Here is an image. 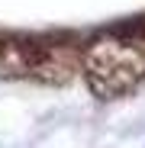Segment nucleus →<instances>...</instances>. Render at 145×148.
Wrapping results in <instances>:
<instances>
[{"label":"nucleus","instance_id":"1","mask_svg":"<svg viewBox=\"0 0 145 148\" xmlns=\"http://www.w3.org/2000/svg\"><path fill=\"white\" fill-rule=\"evenodd\" d=\"M81 68L97 100H123L145 90V13L90 39L81 52Z\"/></svg>","mask_w":145,"mask_h":148},{"label":"nucleus","instance_id":"2","mask_svg":"<svg viewBox=\"0 0 145 148\" xmlns=\"http://www.w3.org/2000/svg\"><path fill=\"white\" fill-rule=\"evenodd\" d=\"M81 64V48L71 36L0 32V77L68 84Z\"/></svg>","mask_w":145,"mask_h":148}]
</instances>
